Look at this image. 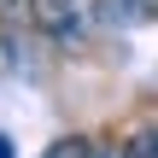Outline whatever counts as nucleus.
Segmentation results:
<instances>
[{"label":"nucleus","instance_id":"2","mask_svg":"<svg viewBox=\"0 0 158 158\" xmlns=\"http://www.w3.org/2000/svg\"><path fill=\"white\" fill-rule=\"evenodd\" d=\"M158 18V0H100V23L111 29H141Z\"/></svg>","mask_w":158,"mask_h":158},{"label":"nucleus","instance_id":"3","mask_svg":"<svg viewBox=\"0 0 158 158\" xmlns=\"http://www.w3.org/2000/svg\"><path fill=\"white\" fill-rule=\"evenodd\" d=\"M47 158H111L100 141H88V135H64V141H53Z\"/></svg>","mask_w":158,"mask_h":158},{"label":"nucleus","instance_id":"5","mask_svg":"<svg viewBox=\"0 0 158 158\" xmlns=\"http://www.w3.org/2000/svg\"><path fill=\"white\" fill-rule=\"evenodd\" d=\"M0 158H18V152H12V135H0Z\"/></svg>","mask_w":158,"mask_h":158},{"label":"nucleus","instance_id":"1","mask_svg":"<svg viewBox=\"0 0 158 158\" xmlns=\"http://www.w3.org/2000/svg\"><path fill=\"white\" fill-rule=\"evenodd\" d=\"M29 18L53 41H82L100 23V0H29Z\"/></svg>","mask_w":158,"mask_h":158},{"label":"nucleus","instance_id":"4","mask_svg":"<svg viewBox=\"0 0 158 158\" xmlns=\"http://www.w3.org/2000/svg\"><path fill=\"white\" fill-rule=\"evenodd\" d=\"M117 158H158V135H135V141H129Z\"/></svg>","mask_w":158,"mask_h":158},{"label":"nucleus","instance_id":"6","mask_svg":"<svg viewBox=\"0 0 158 158\" xmlns=\"http://www.w3.org/2000/svg\"><path fill=\"white\" fill-rule=\"evenodd\" d=\"M6 6H23V0H0V12H6Z\"/></svg>","mask_w":158,"mask_h":158}]
</instances>
